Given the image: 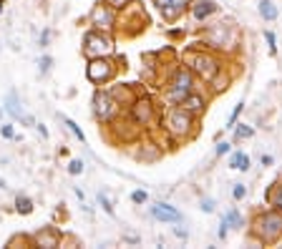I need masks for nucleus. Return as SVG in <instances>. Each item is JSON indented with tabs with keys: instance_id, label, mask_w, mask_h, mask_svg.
Wrapping results in <instances>:
<instances>
[{
	"instance_id": "9b49d317",
	"label": "nucleus",
	"mask_w": 282,
	"mask_h": 249,
	"mask_svg": "<svg viewBox=\"0 0 282 249\" xmlns=\"http://www.w3.org/2000/svg\"><path fill=\"white\" fill-rule=\"evenodd\" d=\"M6 111H8V113H11L13 118L23 121L26 126H36L33 116H28V113H26V108H23V103L18 101V96H16V93H11V96L6 98Z\"/></svg>"
},
{
	"instance_id": "7ed1b4c3",
	"label": "nucleus",
	"mask_w": 282,
	"mask_h": 249,
	"mask_svg": "<svg viewBox=\"0 0 282 249\" xmlns=\"http://www.w3.org/2000/svg\"><path fill=\"white\" fill-rule=\"evenodd\" d=\"M189 63H192V71H194L197 76H202V81H212V78L219 73V68H222L219 61H217L212 53H204V51H202V53H194Z\"/></svg>"
},
{
	"instance_id": "473e14b6",
	"label": "nucleus",
	"mask_w": 282,
	"mask_h": 249,
	"mask_svg": "<svg viewBox=\"0 0 282 249\" xmlns=\"http://www.w3.org/2000/svg\"><path fill=\"white\" fill-rule=\"evenodd\" d=\"M202 209H204L207 214H209V211H214V201H209V199H204V201H202Z\"/></svg>"
},
{
	"instance_id": "c756f323",
	"label": "nucleus",
	"mask_w": 282,
	"mask_h": 249,
	"mask_svg": "<svg viewBox=\"0 0 282 249\" xmlns=\"http://www.w3.org/2000/svg\"><path fill=\"white\" fill-rule=\"evenodd\" d=\"M244 194H247V189H244L242 184H234V191H232V196H234V199H242Z\"/></svg>"
},
{
	"instance_id": "4468645a",
	"label": "nucleus",
	"mask_w": 282,
	"mask_h": 249,
	"mask_svg": "<svg viewBox=\"0 0 282 249\" xmlns=\"http://www.w3.org/2000/svg\"><path fill=\"white\" fill-rule=\"evenodd\" d=\"M151 214H154L159 221H179V219H181V214H179L171 204H156V206H151Z\"/></svg>"
},
{
	"instance_id": "6e6552de",
	"label": "nucleus",
	"mask_w": 282,
	"mask_h": 249,
	"mask_svg": "<svg viewBox=\"0 0 282 249\" xmlns=\"http://www.w3.org/2000/svg\"><path fill=\"white\" fill-rule=\"evenodd\" d=\"M189 6H192V0H156V8L161 11L164 21H176Z\"/></svg>"
},
{
	"instance_id": "7c9ffc66",
	"label": "nucleus",
	"mask_w": 282,
	"mask_h": 249,
	"mask_svg": "<svg viewBox=\"0 0 282 249\" xmlns=\"http://www.w3.org/2000/svg\"><path fill=\"white\" fill-rule=\"evenodd\" d=\"M227 226H229V221H227V216H224V219H222V226H219V239L227 236Z\"/></svg>"
},
{
	"instance_id": "cd10ccee",
	"label": "nucleus",
	"mask_w": 282,
	"mask_h": 249,
	"mask_svg": "<svg viewBox=\"0 0 282 249\" xmlns=\"http://www.w3.org/2000/svg\"><path fill=\"white\" fill-rule=\"evenodd\" d=\"M81 171H83V161L73 159V161L68 164V174H73V176H76V174H81Z\"/></svg>"
},
{
	"instance_id": "1a4fd4ad",
	"label": "nucleus",
	"mask_w": 282,
	"mask_h": 249,
	"mask_svg": "<svg viewBox=\"0 0 282 249\" xmlns=\"http://www.w3.org/2000/svg\"><path fill=\"white\" fill-rule=\"evenodd\" d=\"M93 111L101 121H111V116L116 113V101L109 93H96L93 96Z\"/></svg>"
},
{
	"instance_id": "c9c22d12",
	"label": "nucleus",
	"mask_w": 282,
	"mask_h": 249,
	"mask_svg": "<svg viewBox=\"0 0 282 249\" xmlns=\"http://www.w3.org/2000/svg\"><path fill=\"white\" fill-rule=\"evenodd\" d=\"M3 186H6V181H3V179H0V189H3Z\"/></svg>"
},
{
	"instance_id": "f3484780",
	"label": "nucleus",
	"mask_w": 282,
	"mask_h": 249,
	"mask_svg": "<svg viewBox=\"0 0 282 249\" xmlns=\"http://www.w3.org/2000/svg\"><path fill=\"white\" fill-rule=\"evenodd\" d=\"M259 16L264 21H274L277 18V6L272 3V0H259Z\"/></svg>"
},
{
	"instance_id": "4c0bfd02",
	"label": "nucleus",
	"mask_w": 282,
	"mask_h": 249,
	"mask_svg": "<svg viewBox=\"0 0 282 249\" xmlns=\"http://www.w3.org/2000/svg\"><path fill=\"white\" fill-rule=\"evenodd\" d=\"M0 13H3V6H0Z\"/></svg>"
},
{
	"instance_id": "f257e3e1",
	"label": "nucleus",
	"mask_w": 282,
	"mask_h": 249,
	"mask_svg": "<svg viewBox=\"0 0 282 249\" xmlns=\"http://www.w3.org/2000/svg\"><path fill=\"white\" fill-rule=\"evenodd\" d=\"M254 234L259 236V241H277L282 236V211L277 209H267L254 219Z\"/></svg>"
},
{
	"instance_id": "423d86ee",
	"label": "nucleus",
	"mask_w": 282,
	"mask_h": 249,
	"mask_svg": "<svg viewBox=\"0 0 282 249\" xmlns=\"http://www.w3.org/2000/svg\"><path fill=\"white\" fill-rule=\"evenodd\" d=\"M209 46H214V48H224V46H234L237 43V36H234V31L229 28V26H224V23H217V26H212L209 31H207V38H204Z\"/></svg>"
},
{
	"instance_id": "bb28decb",
	"label": "nucleus",
	"mask_w": 282,
	"mask_h": 249,
	"mask_svg": "<svg viewBox=\"0 0 282 249\" xmlns=\"http://www.w3.org/2000/svg\"><path fill=\"white\" fill-rule=\"evenodd\" d=\"M252 134H254V131H252L249 126H237V131H234V136H237V139H249Z\"/></svg>"
},
{
	"instance_id": "58836bf2",
	"label": "nucleus",
	"mask_w": 282,
	"mask_h": 249,
	"mask_svg": "<svg viewBox=\"0 0 282 249\" xmlns=\"http://www.w3.org/2000/svg\"><path fill=\"white\" fill-rule=\"evenodd\" d=\"M0 116H3V108H0Z\"/></svg>"
},
{
	"instance_id": "c85d7f7f",
	"label": "nucleus",
	"mask_w": 282,
	"mask_h": 249,
	"mask_svg": "<svg viewBox=\"0 0 282 249\" xmlns=\"http://www.w3.org/2000/svg\"><path fill=\"white\" fill-rule=\"evenodd\" d=\"M242 106H244V103H237V106H234V111H232V116H229V121H227V129H232V126H234L237 116L242 113Z\"/></svg>"
},
{
	"instance_id": "f03ea898",
	"label": "nucleus",
	"mask_w": 282,
	"mask_h": 249,
	"mask_svg": "<svg viewBox=\"0 0 282 249\" xmlns=\"http://www.w3.org/2000/svg\"><path fill=\"white\" fill-rule=\"evenodd\" d=\"M166 131L174 134V136H189L192 134V126H194V113H189L186 108L181 106H174L169 113H166Z\"/></svg>"
},
{
	"instance_id": "393cba45",
	"label": "nucleus",
	"mask_w": 282,
	"mask_h": 249,
	"mask_svg": "<svg viewBox=\"0 0 282 249\" xmlns=\"http://www.w3.org/2000/svg\"><path fill=\"white\" fill-rule=\"evenodd\" d=\"M51 66H53V58H51V56H43V58H41V63H38V71H41V73H48V71H51Z\"/></svg>"
},
{
	"instance_id": "aec40b11",
	"label": "nucleus",
	"mask_w": 282,
	"mask_h": 249,
	"mask_svg": "<svg viewBox=\"0 0 282 249\" xmlns=\"http://www.w3.org/2000/svg\"><path fill=\"white\" fill-rule=\"evenodd\" d=\"M61 121H63V123H66L68 129H71V134H73L76 139H81V144H86V134L81 131V126H76V123H73V121H71L68 116H61Z\"/></svg>"
},
{
	"instance_id": "f704fd0d",
	"label": "nucleus",
	"mask_w": 282,
	"mask_h": 249,
	"mask_svg": "<svg viewBox=\"0 0 282 249\" xmlns=\"http://www.w3.org/2000/svg\"><path fill=\"white\" fill-rule=\"evenodd\" d=\"M227 151H229V144H219V146H217V154H219V156L227 154Z\"/></svg>"
},
{
	"instance_id": "39448f33",
	"label": "nucleus",
	"mask_w": 282,
	"mask_h": 249,
	"mask_svg": "<svg viewBox=\"0 0 282 249\" xmlns=\"http://www.w3.org/2000/svg\"><path fill=\"white\" fill-rule=\"evenodd\" d=\"M86 76H88L91 83H106V81H111V76H114V63H111L106 56H99V58H93V61L88 63Z\"/></svg>"
},
{
	"instance_id": "5701e85b",
	"label": "nucleus",
	"mask_w": 282,
	"mask_h": 249,
	"mask_svg": "<svg viewBox=\"0 0 282 249\" xmlns=\"http://www.w3.org/2000/svg\"><path fill=\"white\" fill-rule=\"evenodd\" d=\"M227 221H229L232 226H237V229H239V226H242V216H239V211H237V209H232V211L227 214Z\"/></svg>"
},
{
	"instance_id": "f8f14e48",
	"label": "nucleus",
	"mask_w": 282,
	"mask_h": 249,
	"mask_svg": "<svg viewBox=\"0 0 282 249\" xmlns=\"http://www.w3.org/2000/svg\"><path fill=\"white\" fill-rule=\"evenodd\" d=\"M36 244H38V246H46V249L58 246V244H61V234H58V229H53V226L41 229V231L36 234Z\"/></svg>"
},
{
	"instance_id": "9d476101",
	"label": "nucleus",
	"mask_w": 282,
	"mask_h": 249,
	"mask_svg": "<svg viewBox=\"0 0 282 249\" xmlns=\"http://www.w3.org/2000/svg\"><path fill=\"white\" fill-rule=\"evenodd\" d=\"M91 23H93L96 28H104V31H111V28L116 26V21H114V13H111L109 3H106V6H96V8H93V13H91Z\"/></svg>"
},
{
	"instance_id": "e433bc0d",
	"label": "nucleus",
	"mask_w": 282,
	"mask_h": 249,
	"mask_svg": "<svg viewBox=\"0 0 282 249\" xmlns=\"http://www.w3.org/2000/svg\"><path fill=\"white\" fill-rule=\"evenodd\" d=\"M3 3H6V0H0V6H3Z\"/></svg>"
},
{
	"instance_id": "2eb2a0df",
	"label": "nucleus",
	"mask_w": 282,
	"mask_h": 249,
	"mask_svg": "<svg viewBox=\"0 0 282 249\" xmlns=\"http://www.w3.org/2000/svg\"><path fill=\"white\" fill-rule=\"evenodd\" d=\"M204 106H207V101L199 93H186L181 98V108H186L189 113H199V111H204Z\"/></svg>"
},
{
	"instance_id": "a878e982",
	"label": "nucleus",
	"mask_w": 282,
	"mask_h": 249,
	"mask_svg": "<svg viewBox=\"0 0 282 249\" xmlns=\"http://www.w3.org/2000/svg\"><path fill=\"white\" fill-rule=\"evenodd\" d=\"M146 199H149V194H146L144 189H136V191L131 194V201H134V204H144Z\"/></svg>"
},
{
	"instance_id": "20e7f679",
	"label": "nucleus",
	"mask_w": 282,
	"mask_h": 249,
	"mask_svg": "<svg viewBox=\"0 0 282 249\" xmlns=\"http://www.w3.org/2000/svg\"><path fill=\"white\" fill-rule=\"evenodd\" d=\"M111 51H114V43L106 36H101V33H86V38H83V53L86 56L99 58V56H109Z\"/></svg>"
},
{
	"instance_id": "2f4dec72",
	"label": "nucleus",
	"mask_w": 282,
	"mask_h": 249,
	"mask_svg": "<svg viewBox=\"0 0 282 249\" xmlns=\"http://www.w3.org/2000/svg\"><path fill=\"white\" fill-rule=\"evenodd\" d=\"M0 131H3V136H6V139H16V134H13V126H3Z\"/></svg>"
},
{
	"instance_id": "72a5a7b5",
	"label": "nucleus",
	"mask_w": 282,
	"mask_h": 249,
	"mask_svg": "<svg viewBox=\"0 0 282 249\" xmlns=\"http://www.w3.org/2000/svg\"><path fill=\"white\" fill-rule=\"evenodd\" d=\"M48 41H51V31H43V36H41V46L46 48V46H48Z\"/></svg>"
},
{
	"instance_id": "b1692460",
	"label": "nucleus",
	"mask_w": 282,
	"mask_h": 249,
	"mask_svg": "<svg viewBox=\"0 0 282 249\" xmlns=\"http://www.w3.org/2000/svg\"><path fill=\"white\" fill-rule=\"evenodd\" d=\"M264 41H267V46H269V53L274 56V53H277V41H274V33H272V31H267V33H264Z\"/></svg>"
},
{
	"instance_id": "4be33fe9",
	"label": "nucleus",
	"mask_w": 282,
	"mask_h": 249,
	"mask_svg": "<svg viewBox=\"0 0 282 249\" xmlns=\"http://www.w3.org/2000/svg\"><path fill=\"white\" fill-rule=\"evenodd\" d=\"M99 204L104 206V211L114 214V201H111V196H109L106 191H99Z\"/></svg>"
},
{
	"instance_id": "0eeeda50",
	"label": "nucleus",
	"mask_w": 282,
	"mask_h": 249,
	"mask_svg": "<svg viewBox=\"0 0 282 249\" xmlns=\"http://www.w3.org/2000/svg\"><path fill=\"white\" fill-rule=\"evenodd\" d=\"M192 73L189 71H179L176 76H174V81H171V86H169V91H166V96H169V101H174V103H181V98L186 96V93H192Z\"/></svg>"
},
{
	"instance_id": "412c9836",
	"label": "nucleus",
	"mask_w": 282,
	"mask_h": 249,
	"mask_svg": "<svg viewBox=\"0 0 282 249\" xmlns=\"http://www.w3.org/2000/svg\"><path fill=\"white\" fill-rule=\"evenodd\" d=\"M16 209H18V214H31L33 211V201L28 196H18L16 199Z\"/></svg>"
},
{
	"instance_id": "a211bd4d",
	"label": "nucleus",
	"mask_w": 282,
	"mask_h": 249,
	"mask_svg": "<svg viewBox=\"0 0 282 249\" xmlns=\"http://www.w3.org/2000/svg\"><path fill=\"white\" fill-rule=\"evenodd\" d=\"M229 166H232V169H242V171H247V169H249V156L242 154V151H237V154H232Z\"/></svg>"
},
{
	"instance_id": "dca6fc26",
	"label": "nucleus",
	"mask_w": 282,
	"mask_h": 249,
	"mask_svg": "<svg viewBox=\"0 0 282 249\" xmlns=\"http://www.w3.org/2000/svg\"><path fill=\"white\" fill-rule=\"evenodd\" d=\"M151 111H154V108H151V103L144 98V101H139V103L134 106V118H136L139 123H146V121L151 118Z\"/></svg>"
},
{
	"instance_id": "6ab92c4d",
	"label": "nucleus",
	"mask_w": 282,
	"mask_h": 249,
	"mask_svg": "<svg viewBox=\"0 0 282 249\" xmlns=\"http://www.w3.org/2000/svg\"><path fill=\"white\" fill-rule=\"evenodd\" d=\"M267 199H269V204H272L277 211H282V186H279V184H274V189L269 191Z\"/></svg>"
},
{
	"instance_id": "ddd939ff",
	"label": "nucleus",
	"mask_w": 282,
	"mask_h": 249,
	"mask_svg": "<svg viewBox=\"0 0 282 249\" xmlns=\"http://www.w3.org/2000/svg\"><path fill=\"white\" fill-rule=\"evenodd\" d=\"M214 11H217V3H214V0H197V3L192 6L194 21H207Z\"/></svg>"
}]
</instances>
